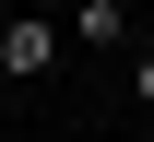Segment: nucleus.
<instances>
[{
    "instance_id": "2",
    "label": "nucleus",
    "mask_w": 154,
    "mask_h": 142,
    "mask_svg": "<svg viewBox=\"0 0 154 142\" xmlns=\"http://www.w3.org/2000/svg\"><path fill=\"white\" fill-rule=\"evenodd\" d=\"M71 36H83V47H119V36H131V12H119V0H83V12H71Z\"/></svg>"
},
{
    "instance_id": "3",
    "label": "nucleus",
    "mask_w": 154,
    "mask_h": 142,
    "mask_svg": "<svg viewBox=\"0 0 154 142\" xmlns=\"http://www.w3.org/2000/svg\"><path fill=\"white\" fill-rule=\"evenodd\" d=\"M131 95H142V107H154V47H142V71H131Z\"/></svg>"
},
{
    "instance_id": "1",
    "label": "nucleus",
    "mask_w": 154,
    "mask_h": 142,
    "mask_svg": "<svg viewBox=\"0 0 154 142\" xmlns=\"http://www.w3.org/2000/svg\"><path fill=\"white\" fill-rule=\"evenodd\" d=\"M48 59H59V24H36V12L0 24V71H48Z\"/></svg>"
}]
</instances>
